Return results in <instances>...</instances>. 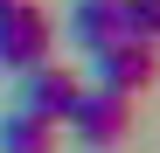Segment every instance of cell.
Segmentation results:
<instances>
[{
	"instance_id": "7",
	"label": "cell",
	"mask_w": 160,
	"mask_h": 153,
	"mask_svg": "<svg viewBox=\"0 0 160 153\" xmlns=\"http://www.w3.org/2000/svg\"><path fill=\"white\" fill-rule=\"evenodd\" d=\"M112 7H118V35L153 42V28H160V0H112Z\"/></svg>"
},
{
	"instance_id": "4",
	"label": "cell",
	"mask_w": 160,
	"mask_h": 153,
	"mask_svg": "<svg viewBox=\"0 0 160 153\" xmlns=\"http://www.w3.org/2000/svg\"><path fill=\"white\" fill-rule=\"evenodd\" d=\"M77 91H84V76L42 56V63L21 70V97H14V105H21V111H35V118H49V125H63V111H70V97H77Z\"/></svg>"
},
{
	"instance_id": "1",
	"label": "cell",
	"mask_w": 160,
	"mask_h": 153,
	"mask_svg": "<svg viewBox=\"0 0 160 153\" xmlns=\"http://www.w3.org/2000/svg\"><path fill=\"white\" fill-rule=\"evenodd\" d=\"M63 125H70V139H77V146L104 153V146H118V139L132 132V97H125V91H104V84H84V91L70 97Z\"/></svg>"
},
{
	"instance_id": "2",
	"label": "cell",
	"mask_w": 160,
	"mask_h": 153,
	"mask_svg": "<svg viewBox=\"0 0 160 153\" xmlns=\"http://www.w3.org/2000/svg\"><path fill=\"white\" fill-rule=\"evenodd\" d=\"M49 42H56V28H49V14L35 7V0H7V7H0V70L42 63Z\"/></svg>"
},
{
	"instance_id": "6",
	"label": "cell",
	"mask_w": 160,
	"mask_h": 153,
	"mask_svg": "<svg viewBox=\"0 0 160 153\" xmlns=\"http://www.w3.org/2000/svg\"><path fill=\"white\" fill-rule=\"evenodd\" d=\"M112 35H118V7H112V0H77V7H70V42L84 49V56L98 42H112Z\"/></svg>"
},
{
	"instance_id": "5",
	"label": "cell",
	"mask_w": 160,
	"mask_h": 153,
	"mask_svg": "<svg viewBox=\"0 0 160 153\" xmlns=\"http://www.w3.org/2000/svg\"><path fill=\"white\" fill-rule=\"evenodd\" d=\"M0 153H56V125L14 105L7 118H0Z\"/></svg>"
},
{
	"instance_id": "3",
	"label": "cell",
	"mask_w": 160,
	"mask_h": 153,
	"mask_svg": "<svg viewBox=\"0 0 160 153\" xmlns=\"http://www.w3.org/2000/svg\"><path fill=\"white\" fill-rule=\"evenodd\" d=\"M91 70H98V84H104V91L139 97V91L153 84V42H139V35H112V42H98V49H91Z\"/></svg>"
},
{
	"instance_id": "8",
	"label": "cell",
	"mask_w": 160,
	"mask_h": 153,
	"mask_svg": "<svg viewBox=\"0 0 160 153\" xmlns=\"http://www.w3.org/2000/svg\"><path fill=\"white\" fill-rule=\"evenodd\" d=\"M0 7H7V0H0Z\"/></svg>"
}]
</instances>
